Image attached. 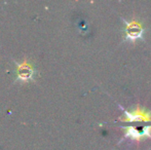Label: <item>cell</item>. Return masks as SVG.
Returning <instances> with one entry per match:
<instances>
[{
	"label": "cell",
	"mask_w": 151,
	"mask_h": 150,
	"mask_svg": "<svg viewBox=\"0 0 151 150\" xmlns=\"http://www.w3.org/2000/svg\"><path fill=\"white\" fill-rule=\"evenodd\" d=\"M121 21L123 22V40L136 42L137 40L143 39L146 29L145 26L140 21L136 20V19H133L132 21H127L123 18H121Z\"/></svg>",
	"instance_id": "obj_1"
},
{
	"label": "cell",
	"mask_w": 151,
	"mask_h": 150,
	"mask_svg": "<svg viewBox=\"0 0 151 150\" xmlns=\"http://www.w3.org/2000/svg\"><path fill=\"white\" fill-rule=\"evenodd\" d=\"M123 114L118 119L123 122H151V111L140 105L136 106L132 110H125L122 106H119Z\"/></svg>",
	"instance_id": "obj_2"
},
{
	"label": "cell",
	"mask_w": 151,
	"mask_h": 150,
	"mask_svg": "<svg viewBox=\"0 0 151 150\" xmlns=\"http://www.w3.org/2000/svg\"><path fill=\"white\" fill-rule=\"evenodd\" d=\"M123 138L132 139V140L140 141L144 138H151V124L150 126H143L142 130H138L137 128L133 126H122Z\"/></svg>",
	"instance_id": "obj_3"
},
{
	"label": "cell",
	"mask_w": 151,
	"mask_h": 150,
	"mask_svg": "<svg viewBox=\"0 0 151 150\" xmlns=\"http://www.w3.org/2000/svg\"><path fill=\"white\" fill-rule=\"evenodd\" d=\"M33 70H32V67L28 64H22L19 66L18 68V75L21 79H28L32 76Z\"/></svg>",
	"instance_id": "obj_4"
}]
</instances>
